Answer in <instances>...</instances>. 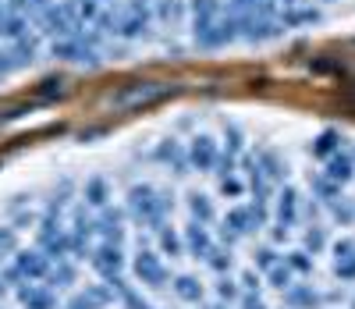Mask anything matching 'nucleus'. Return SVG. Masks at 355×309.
Here are the masks:
<instances>
[{
  "instance_id": "f257e3e1",
  "label": "nucleus",
  "mask_w": 355,
  "mask_h": 309,
  "mask_svg": "<svg viewBox=\"0 0 355 309\" xmlns=\"http://www.w3.org/2000/svg\"><path fill=\"white\" fill-rule=\"evenodd\" d=\"M214 160H217V146H214V139H206V135L192 139V164H196L199 171H206V167H214Z\"/></svg>"
},
{
  "instance_id": "f03ea898",
  "label": "nucleus",
  "mask_w": 355,
  "mask_h": 309,
  "mask_svg": "<svg viewBox=\"0 0 355 309\" xmlns=\"http://www.w3.org/2000/svg\"><path fill=\"white\" fill-rule=\"evenodd\" d=\"M18 299L25 309H53V295L36 288V285H28V288H18Z\"/></svg>"
},
{
  "instance_id": "7ed1b4c3",
  "label": "nucleus",
  "mask_w": 355,
  "mask_h": 309,
  "mask_svg": "<svg viewBox=\"0 0 355 309\" xmlns=\"http://www.w3.org/2000/svg\"><path fill=\"white\" fill-rule=\"evenodd\" d=\"M18 274L21 277H43L46 274V256L43 253H18Z\"/></svg>"
},
{
  "instance_id": "20e7f679",
  "label": "nucleus",
  "mask_w": 355,
  "mask_h": 309,
  "mask_svg": "<svg viewBox=\"0 0 355 309\" xmlns=\"http://www.w3.org/2000/svg\"><path fill=\"white\" fill-rule=\"evenodd\" d=\"M93 267H100V270H117V267H121V253H117V245L110 242V245H103V249L93 256Z\"/></svg>"
},
{
  "instance_id": "39448f33",
  "label": "nucleus",
  "mask_w": 355,
  "mask_h": 309,
  "mask_svg": "<svg viewBox=\"0 0 355 309\" xmlns=\"http://www.w3.org/2000/svg\"><path fill=\"white\" fill-rule=\"evenodd\" d=\"M352 171H355V164H352V157H331V164H327V178L331 181H348L352 178Z\"/></svg>"
},
{
  "instance_id": "423d86ee",
  "label": "nucleus",
  "mask_w": 355,
  "mask_h": 309,
  "mask_svg": "<svg viewBox=\"0 0 355 309\" xmlns=\"http://www.w3.org/2000/svg\"><path fill=\"white\" fill-rule=\"evenodd\" d=\"M21 33H25V22L18 18V15H0V36L4 40H21Z\"/></svg>"
},
{
  "instance_id": "0eeeda50",
  "label": "nucleus",
  "mask_w": 355,
  "mask_h": 309,
  "mask_svg": "<svg viewBox=\"0 0 355 309\" xmlns=\"http://www.w3.org/2000/svg\"><path fill=\"white\" fill-rule=\"evenodd\" d=\"M85 199L93 203V206H103L107 203V185H103V178H93L85 185Z\"/></svg>"
},
{
  "instance_id": "6e6552de",
  "label": "nucleus",
  "mask_w": 355,
  "mask_h": 309,
  "mask_svg": "<svg viewBox=\"0 0 355 309\" xmlns=\"http://www.w3.org/2000/svg\"><path fill=\"white\" fill-rule=\"evenodd\" d=\"M100 224H103V235L117 245V242H121V217H117V213H103V217H100Z\"/></svg>"
},
{
  "instance_id": "1a4fd4ad",
  "label": "nucleus",
  "mask_w": 355,
  "mask_h": 309,
  "mask_svg": "<svg viewBox=\"0 0 355 309\" xmlns=\"http://www.w3.org/2000/svg\"><path fill=\"white\" fill-rule=\"evenodd\" d=\"M71 277H75V270H71V267H57V270L50 274V281H53L57 288H64V285H71Z\"/></svg>"
},
{
  "instance_id": "9d476101",
  "label": "nucleus",
  "mask_w": 355,
  "mask_h": 309,
  "mask_svg": "<svg viewBox=\"0 0 355 309\" xmlns=\"http://www.w3.org/2000/svg\"><path fill=\"white\" fill-rule=\"evenodd\" d=\"M334 146H338V135H334V132H323V135L316 139V146H313V149H316V153H331Z\"/></svg>"
},
{
  "instance_id": "9b49d317",
  "label": "nucleus",
  "mask_w": 355,
  "mask_h": 309,
  "mask_svg": "<svg viewBox=\"0 0 355 309\" xmlns=\"http://www.w3.org/2000/svg\"><path fill=\"white\" fill-rule=\"evenodd\" d=\"M192 213L202 221H210V203H206V196H192Z\"/></svg>"
},
{
  "instance_id": "f8f14e48",
  "label": "nucleus",
  "mask_w": 355,
  "mask_h": 309,
  "mask_svg": "<svg viewBox=\"0 0 355 309\" xmlns=\"http://www.w3.org/2000/svg\"><path fill=\"white\" fill-rule=\"evenodd\" d=\"M68 309H93V302H89V299H85V295H82V299H75V302H71V306H68Z\"/></svg>"
},
{
  "instance_id": "ddd939ff",
  "label": "nucleus",
  "mask_w": 355,
  "mask_h": 309,
  "mask_svg": "<svg viewBox=\"0 0 355 309\" xmlns=\"http://www.w3.org/2000/svg\"><path fill=\"white\" fill-rule=\"evenodd\" d=\"M46 4V0H28V8H43Z\"/></svg>"
},
{
  "instance_id": "4468645a",
  "label": "nucleus",
  "mask_w": 355,
  "mask_h": 309,
  "mask_svg": "<svg viewBox=\"0 0 355 309\" xmlns=\"http://www.w3.org/2000/svg\"><path fill=\"white\" fill-rule=\"evenodd\" d=\"M135 4H150V0H135Z\"/></svg>"
}]
</instances>
